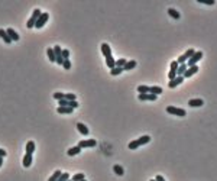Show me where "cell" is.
I'll use <instances>...</instances> for the list:
<instances>
[{"instance_id": "1", "label": "cell", "mask_w": 217, "mask_h": 181, "mask_svg": "<svg viewBox=\"0 0 217 181\" xmlns=\"http://www.w3.org/2000/svg\"><path fill=\"white\" fill-rule=\"evenodd\" d=\"M42 15V10L39 9V7H36L34 12H32V15L31 17L28 19V22H26V28L28 29H31V28H35V23H36V20L39 19V16Z\"/></svg>"}, {"instance_id": "2", "label": "cell", "mask_w": 217, "mask_h": 181, "mask_svg": "<svg viewBox=\"0 0 217 181\" xmlns=\"http://www.w3.org/2000/svg\"><path fill=\"white\" fill-rule=\"evenodd\" d=\"M194 52H196V50H193V48H190V50H187L185 52H184L183 55H180L178 57V60H177V62H178V65L180 64H187V61L194 55Z\"/></svg>"}, {"instance_id": "3", "label": "cell", "mask_w": 217, "mask_h": 181, "mask_svg": "<svg viewBox=\"0 0 217 181\" xmlns=\"http://www.w3.org/2000/svg\"><path fill=\"white\" fill-rule=\"evenodd\" d=\"M167 112L169 113V115L178 116V117H184V116H187V112H185L184 109L175 107V106H168V107H167Z\"/></svg>"}, {"instance_id": "4", "label": "cell", "mask_w": 217, "mask_h": 181, "mask_svg": "<svg viewBox=\"0 0 217 181\" xmlns=\"http://www.w3.org/2000/svg\"><path fill=\"white\" fill-rule=\"evenodd\" d=\"M48 19H49V13H48V12H42V15L39 16V19H38L36 23H35V28H36V29L44 28V25L48 22Z\"/></svg>"}, {"instance_id": "5", "label": "cell", "mask_w": 217, "mask_h": 181, "mask_svg": "<svg viewBox=\"0 0 217 181\" xmlns=\"http://www.w3.org/2000/svg\"><path fill=\"white\" fill-rule=\"evenodd\" d=\"M201 58H203V52H201V51H196V52H194V55H193V57L187 61V65H188V67L197 65V62L200 61Z\"/></svg>"}, {"instance_id": "6", "label": "cell", "mask_w": 217, "mask_h": 181, "mask_svg": "<svg viewBox=\"0 0 217 181\" xmlns=\"http://www.w3.org/2000/svg\"><path fill=\"white\" fill-rule=\"evenodd\" d=\"M54 48V52H55V62L57 64H59V65H62V62H64V58H62V48L59 47V45H55V47H52Z\"/></svg>"}, {"instance_id": "7", "label": "cell", "mask_w": 217, "mask_h": 181, "mask_svg": "<svg viewBox=\"0 0 217 181\" xmlns=\"http://www.w3.org/2000/svg\"><path fill=\"white\" fill-rule=\"evenodd\" d=\"M97 145V141L96 139H84V141H80L78 142V147L83 148H94Z\"/></svg>"}, {"instance_id": "8", "label": "cell", "mask_w": 217, "mask_h": 181, "mask_svg": "<svg viewBox=\"0 0 217 181\" xmlns=\"http://www.w3.org/2000/svg\"><path fill=\"white\" fill-rule=\"evenodd\" d=\"M169 67H171V70H169L168 78H169V80H174V78L177 77V71H178V62H177V61H172Z\"/></svg>"}, {"instance_id": "9", "label": "cell", "mask_w": 217, "mask_h": 181, "mask_svg": "<svg viewBox=\"0 0 217 181\" xmlns=\"http://www.w3.org/2000/svg\"><path fill=\"white\" fill-rule=\"evenodd\" d=\"M183 81H184L183 75H177L174 80H169V83H168V87H169V88H175V87H178L180 84H183Z\"/></svg>"}, {"instance_id": "10", "label": "cell", "mask_w": 217, "mask_h": 181, "mask_svg": "<svg viewBox=\"0 0 217 181\" xmlns=\"http://www.w3.org/2000/svg\"><path fill=\"white\" fill-rule=\"evenodd\" d=\"M198 73V65H193V67H188L187 68V71H185V74H184L183 77L184 78H190V77H193L194 74H197Z\"/></svg>"}, {"instance_id": "11", "label": "cell", "mask_w": 217, "mask_h": 181, "mask_svg": "<svg viewBox=\"0 0 217 181\" xmlns=\"http://www.w3.org/2000/svg\"><path fill=\"white\" fill-rule=\"evenodd\" d=\"M138 99L140 100V101H145V100L155 101V100L158 99V96H155V94H152V93H146V94H139V96H138Z\"/></svg>"}, {"instance_id": "12", "label": "cell", "mask_w": 217, "mask_h": 181, "mask_svg": "<svg viewBox=\"0 0 217 181\" xmlns=\"http://www.w3.org/2000/svg\"><path fill=\"white\" fill-rule=\"evenodd\" d=\"M101 54L104 55V58H107V57H112V50H110V47H109V44H106V42H103L101 44Z\"/></svg>"}, {"instance_id": "13", "label": "cell", "mask_w": 217, "mask_h": 181, "mask_svg": "<svg viewBox=\"0 0 217 181\" xmlns=\"http://www.w3.org/2000/svg\"><path fill=\"white\" fill-rule=\"evenodd\" d=\"M22 165H23L25 168H29V167L32 165V154H25V157H23V159H22Z\"/></svg>"}, {"instance_id": "14", "label": "cell", "mask_w": 217, "mask_h": 181, "mask_svg": "<svg viewBox=\"0 0 217 181\" xmlns=\"http://www.w3.org/2000/svg\"><path fill=\"white\" fill-rule=\"evenodd\" d=\"M75 128H77V131L80 132L81 135H84V136H87V135H88V132H90V131H88V128H87L84 123H81V122H78V123L75 125Z\"/></svg>"}, {"instance_id": "15", "label": "cell", "mask_w": 217, "mask_h": 181, "mask_svg": "<svg viewBox=\"0 0 217 181\" xmlns=\"http://www.w3.org/2000/svg\"><path fill=\"white\" fill-rule=\"evenodd\" d=\"M6 32H7V35L10 36V39H12L13 42H15V41H19V38H20V36H19V33H17L13 28H7V29H6Z\"/></svg>"}, {"instance_id": "16", "label": "cell", "mask_w": 217, "mask_h": 181, "mask_svg": "<svg viewBox=\"0 0 217 181\" xmlns=\"http://www.w3.org/2000/svg\"><path fill=\"white\" fill-rule=\"evenodd\" d=\"M203 104H204L203 99H191V100H188V106H190V107H201Z\"/></svg>"}, {"instance_id": "17", "label": "cell", "mask_w": 217, "mask_h": 181, "mask_svg": "<svg viewBox=\"0 0 217 181\" xmlns=\"http://www.w3.org/2000/svg\"><path fill=\"white\" fill-rule=\"evenodd\" d=\"M0 38H1V39H3L6 44H12V42H13V41L10 39V36L7 35V32H6L3 28H0Z\"/></svg>"}, {"instance_id": "18", "label": "cell", "mask_w": 217, "mask_h": 181, "mask_svg": "<svg viewBox=\"0 0 217 181\" xmlns=\"http://www.w3.org/2000/svg\"><path fill=\"white\" fill-rule=\"evenodd\" d=\"M167 12H168V15H169V16L172 17V19H175V20H178V19L181 17V15H180V12H177V10H175L174 7H169V9L167 10Z\"/></svg>"}, {"instance_id": "19", "label": "cell", "mask_w": 217, "mask_h": 181, "mask_svg": "<svg viewBox=\"0 0 217 181\" xmlns=\"http://www.w3.org/2000/svg\"><path fill=\"white\" fill-rule=\"evenodd\" d=\"M72 110L74 109H71V107H57V112L59 113V115H71L72 113Z\"/></svg>"}, {"instance_id": "20", "label": "cell", "mask_w": 217, "mask_h": 181, "mask_svg": "<svg viewBox=\"0 0 217 181\" xmlns=\"http://www.w3.org/2000/svg\"><path fill=\"white\" fill-rule=\"evenodd\" d=\"M80 152H81V148H80L78 145H77V147H71V148H69V149H68V151H67V154H68V155H69V157H74V155H78Z\"/></svg>"}, {"instance_id": "21", "label": "cell", "mask_w": 217, "mask_h": 181, "mask_svg": "<svg viewBox=\"0 0 217 181\" xmlns=\"http://www.w3.org/2000/svg\"><path fill=\"white\" fill-rule=\"evenodd\" d=\"M35 148H36V145H35L34 141H28V144H26V154H34Z\"/></svg>"}, {"instance_id": "22", "label": "cell", "mask_w": 217, "mask_h": 181, "mask_svg": "<svg viewBox=\"0 0 217 181\" xmlns=\"http://www.w3.org/2000/svg\"><path fill=\"white\" fill-rule=\"evenodd\" d=\"M106 65L109 67L110 70H113V68L116 67V60H115L113 57H107V58H106Z\"/></svg>"}, {"instance_id": "23", "label": "cell", "mask_w": 217, "mask_h": 181, "mask_svg": "<svg viewBox=\"0 0 217 181\" xmlns=\"http://www.w3.org/2000/svg\"><path fill=\"white\" fill-rule=\"evenodd\" d=\"M138 142H139L140 147H142V145H146L148 142H150V136L149 135H143V136H140V138L138 139Z\"/></svg>"}, {"instance_id": "24", "label": "cell", "mask_w": 217, "mask_h": 181, "mask_svg": "<svg viewBox=\"0 0 217 181\" xmlns=\"http://www.w3.org/2000/svg\"><path fill=\"white\" fill-rule=\"evenodd\" d=\"M113 171H115V174H116V175H119V177H122V175L125 174V170H123V168H122V167H120L119 164H115V165H113Z\"/></svg>"}, {"instance_id": "25", "label": "cell", "mask_w": 217, "mask_h": 181, "mask_svg": "<svg viewBox=\"0 0 217 181\" xmlns=\"http://www.w3.org/2000/svg\"><path fill=\"white\" fill-rule=\"evenodd\" d=\"M162 91H164V90H162V87H159V85H152V87H150V91H149V93L155 94V96H159Z\"/></svg>"}, {"instance_id": "26", "label": "cell", "mask_w": 217, "mask_h": 181, "mask_svg": "<svg viewBox=\"0 0 217 181\" xmlns=\"http://www.w3.org/2000/svg\"><path fill=\"white\" fill-rule=\"evenodd\" d=\"M47 55H48V58H49L51 62H55L57 60H55V52H54V48H47Z\"/></svg>"}, {"instance_id": "27", "label": "cell", "mask_w": 217, "mask_h": 181, "mask_svg": "<svg viewBox=\"0 0 217 181\" xmlns=\"http://www.w3.org/2000/svg\"><path fill=\"white\" fill-rule=\"evenodd\" d=\"M135 67H136V61H133V60L132 61H127L126 65L123 67V71H130V70H133Z\"/></svg>"}, {"instance_id": "28", "label": "cell", "mask_w": 217, "mask_h": 181, "mask_svg": "<svg viewBox=\"0 0 217 181\" xmlns=\"http://www.w3.org/2000/svg\"><path fill=\"white\" fill-rule=\"evenodd\" d=\"M138 91H139V94H146V93H149L150 91V87L145 85V84H142V85L138 87Z\"/></svg>"}, {"instance_id": "29", "label": "cell", "mask_w": 217, "mask_h": 181, "mask_svg": "<svg viewBox=\"0 0 217 181\" xmlns=\"http://www.w3.org/2000/svg\"><path fill=\"white\" fill-rule=\"evenodd\" d=\"M61 174H62V171H59V170H55V171H54V174H52L49 178H48V181H57L58 178H59V175H61Z\"/></svg>"}, {"instance_id": "30", "label": "cell", "mask_w": 217, "mask_h": 181, "mask_svg": "<svg viewBox=\"0 0 217 181\" xmlns=\"http://www.w3.org/2000/svg\"><path fill=\"white\" fill-rule=\"evenodd\" d=\"M187 68H188L187 64H180L178 65V71H177V75H184L185 71H187Z\"/></svg>"}, {"instance_id": "31", "label": "cell", "mask_w": 217, "mask_h": 181, "mask_svg": "<svg viewBox=\"0 0 217 181\" xmlns=\"http://www.w3.org/2000/svg\"><path fill=\"white\" fill-rule=\"evenodd\" d=\"M123 73V68H119V67H115L113 70H110V74L113 75V77H116V75H120Z\"/></svg>"}, {"instance_id": "32", "label": "cell", "mask_w": 217, "mask_h": 181, "mask_svg": "<svg viewBox=\"0 0 217 181\" xmlns=\"http://www.w3.org/2000/svg\"><path fill=\"white\" fill-rule=\"evenodd\" d=\"M129 149H132V151H135V149H138L140 145H139V142H138V139H135V141H132V142H129Z\"/></svg>"}, {"instance_id": "33", "label": "cell", "mask_w": 217, "mask_h": 181, "mask_svg": "<svg viewBox=\"0 0 217 181\" xmlns=\"http://www.w3.org/2000/svg\"><path fill=\"white\" fill-rule=\"evenodd\" d=\"M54 99L55 100H62V99H65V93H61V91H57V93H54Z\"/></svg>"}, {"instance_id": "34", "label": "cell", "mask_w": 217, "mask_h": 181, "mask_svg": "<svg viewBox=\"0 0 217 181\" xmlns=\"http://www.w3.org/2000/svg\"><path fill=\"white\" fill-rule=\"evenodd\" d=\"M84 178H85V175H84L83 172H78V174H75L74 177H71L72 181H81V180H84Z\"/></svg>"}, {"instance_id": "35", "label": "cell", "mask_w": 217, "mask_h": 181, "mask_svg": "<svg viewBox=\"0 0 217 181\" xmlns=\"http://www.w3.org/2000/svg\"><path fill=\"white\" fill-rule=\"evenodd\" d=\"M126 62H127V60H125V58L116 60V67H119V68H123V67L126 65Z\"/></svg>"}, {"instance_id": "36", "label": "cell", "mask_w": 217, "mask_h": 181, "mask_svg": "<svg viewBox=\"0 0 217 181\" xmlns=\"http://www.w3.org/2000/svg\"><path fill=\"white\" fill-rule=\"evenodd\" d=\"M69 178H71V175H69L68 172H62V174L59 175V178H58L57 181H68Z\"/></svg>"}, {"instance_id": "37", "label": "cell", "mask_w": 217, "mask_h": 181, "mask_svg": "<svg viewBox=\"0 0 217 181\" xmlns=\"http://www.w3.org/2000/svg\"><path fill=\"white\" fill-rule=\"evenodd\" d=\"M65 100H68V101H72V100H77V96H75L74 93H67V94H65Z\"/></svg>"}, {"instance_id": "38", "label": "cell", "mask_w": 217, "mask_h": 181, "mask_svg": "<svg viewBox=\"0 0 217 181\" xmlns=\"http://www.w3.org/2000/svg\"><path fill=\"white\" fill-rule=\"evenodd\" d=\"M80 104H78V101L77 100H72V101H68V107H71V109H77Z\"/></svg>"}, {"instance_id": "39", "label": "cell", "mask_w": 217, "mask_h": 181, "mask_svg": "<svg viewBox=\"0 0 217 181\" xmlns=\"http://www.w3.org/2000/svg\"><path fill=\"white\" fill-rule=\"evenodd\" d=\"M62 68H64V70H71V61H69V60H64Z\"/></svg>"}, {"instance_id": "40", "label": "cell", "mask_w": 217, "mask_h": 181, "mask_svg": "<svg viewBox=\"0 0 217 181\" xmlns=\"http://www.w3.org/2000/svg\"><path fill=\"white\" fill-rule=\"evenodd\" d=\"M198 3H204V4H207V6H213L216 1H214V0H198Z\"/></svg>"}, {"instance_id": "41", "label": "cell", "mask_w": 217, "mask_h": 181, "mask_svg": "<svg viewBox=\"0 0 217 181\" xmlns=\"http://www.w3.org/2000/svg\"><path fill=\"white\" fill-rule=\"evenodd\" d=\"M58 104H59V107H68V100H65V99L59 100Z\"/></svg>"}, {"instance_id": "42", "label": "cell", "mask_w": 217, "mask_h": 181, "mask_svg": "<svg viewBox=\"0 0 217 181\" xmlns=\"http://www.w3.org/2000/svg\"><path fill=\"white\" fill-rule=\"evenodd\" d=\"M62 58H64V60H68V58H69V51L68 50H62Z\"/></svg>"}, {"instance_id": "43", "label": "cell", "mask_w": 217, "mask_h": 181, "mask_svg": "<svg viewBox=\"0 0 217 181\" xmlns=\"http://www.w3.org/2000/svg\"><path fill=\"white\" fill-rule=\"evenodd\" d=\"M6 155H7V152H6L3 148H0V157H3V158H4Z\"/></svg>"}, {"instance_id": "44", "label": "cell", "mask_w": 217, "mask_h": 181, "mask_svg": "<svg viewBox=\"0 0 217 181\" xmlns=\"http://www.w3.org/2000/svg\"><path fill=\"white\" fill-rule=\"evenodd\" d=\"M155 181H165V178H164L162 175H156V177H155Z\"/></svg>"}, {"instance_id": "45", "label": "cell", "mask_w": 217, "mask_h": 181, "mask_svg": "<svg viewBox=\"0 0 217 181\" xmlns=\"http://www.w3.org/2000/svg\"><path fill=\"white\" fill-rule=\"evenodd\" d=\"M1 165H3V157H0V168H1Z\"/></svg>"}, {"instance_id": "46", "label": "cell", "mask_w": 217, "mask_h": 181, "mask_svg": "<svg viewBox=\"0 0 217 181\" xmlns=\"http://www.w3.org/2000/svg\"><path fill=\"white\" fill-rule=\"evenodd\" d=\"M81 181H87V180H85V178H84V180H81Z\"/></svg>"}, {"instance_id": "47", "label": "cell", "mask_w": 217, "mask_h": 181, "mask_svg": "<svg viewBox=\"0 0 217 181\" xmlns=\"http://www.w3.org/2000/svg\"><path fill=\"white\" fill-rule=\"evenodd\" d=\"M68 181H72V180H71V178H69V180H68Z\"/></svg>"}, {"instance_id": "48", "label": "cell", "mask_w": 217, "mask_h": 181, "mask_svg": "<svg viewBox=\"0 0 217 181\" xmlns=\"http://www.w3.org/2000/svg\"><path fill=\"white\" fill-rule=\"evenodd\" d=\"M150 181H155V180H150Z\"/></svg>"}]
</instances>
